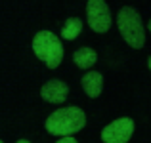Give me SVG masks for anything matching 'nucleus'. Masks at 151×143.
<instances>
[{"instance_id": "9", "label": "nucleus", "mask_w": 151, "mask_h": 143, "mask_svg": "<svg viewBox=\"0 0 151 143\" xmlns=\"http://www.w3.org/2000/svg\"><path fill=\"white\" fill-rule=\"evenodd\" d=\"M82 31V21L78 17H69L65 21V25L61 27V36L65 40H75Z\"/></svg>"}, {"instance_id": "12", "label": "nucleus", "mask_w": 151, "mask_h": 143, "mask_svg": "<svg viewBox=\"0 0 151 143\" xmlns=\"http://www.w3.org/2000/svg\"><path fill=\"white\" fill-rule=\"evenodd\" d=\"M17 143H29V141H27V139H19Z\"/></svg>"}, {"instance_id": "7", "label": "nucleus", "mask_w": 151, "mask_h": 143, "mask_svg": "<svg viewBox=\"0 0 151 143\" xmlns=\"http://www.w3.org/2000/svg\"><path fill=\"white\" fill-rule=\"evenodd\" d=\"M82 88L88 97H98L103 90V74L98 71H90L82 77Z\"/></svg>"}, {"instance_id": "13", "label": "nucleus", "mask_w": 151, "mask_h": 143, "mask_svg": "<svg viewBox=\"0 0 151 143\" xmlns=\"http://www.w3.org/2000/svg\"><path fill=\"white\" fill-rule=\"evenodd\" d=\"M147 27H149V33H151V19H149V25Z\"/></svg>"}, {"instance_id": "8", "label": "nucleus", "mask_w": 151, "mask_h": 143, "mask_svg": "<svg viewBox=\"0 0 151 143\" xmlns=\"http://www.w3.org/2000/svg\"><path fill=\"white\" fill-rule=\"evenodd\" d=\"M73 61H75V65L81 67V69H90V67L96 65L98 54H96V50H92V48H88V46L78 48L73 54Z\"/></svg>"}, {"instance_id": "2", "label": "nucleus", "mask_w": 151, "mask_h": 143, "mask_svg": "<svg viewBox=\"0 0 151 143\" xmlns=\"http://www.w3.org/2000/svg\"><path fill=\"white\" fill-rule=\"evenodd\" d=\"M117 27H119V33L121 36L124 38V42L130 48H144L145 44V29H144V23H142V17L134 8L124 6L117 15Z\"/></svg>"}, {"instance_id": "4", "label": "nucleus", "mask_w": 151, "mask_h": 143, "mask_svg": "<svg viewBox=\"0 0 151 143\" xmlns=\"http://www.w3.org/2000/svg\"><path fill=\"white\" fill-rule=\"evenodd\" d=\"M88 27L94 33H107L111 27V11L105 0H88L86 4Z\"/></svg>"}, {"instance_id": "10", "label": "nucleus", "mask_w": 151, "mask_h": 143, "mask_svg": "<svg viewBox=\"0 0 151 143\" xmlns=\"http://www.w3.org/2000/svg\"><path fill=\"white\" fill-rule=\"evenodd\" d=\"M58 143H77V139H75L73 136H63L61 139H59Z\"/></svg>"}, {"instance_id": "5", "label": "nucleus", "mask_w": 151, "mask_h": 143, "mask_svg": "<svg viewBox=\"0 0 151 143\" xmlns=\"http://www.w3.org/2000/svg\"><path fill=\"white\" fill-rule=\"evenodd\" d=\"M134 134V120L128 117L117 118L101 130L103 143H126Z\"/></svg>"}, {"instance_id": "1", "label": "nucleus", "mask_w": 151, "mask_h": 143, "mask_svg": "<svg viewBox=\"0 0 151 143\" xmlns=\"http://www.w3.org/2000/svg\"><path fill=\"white\" fill-rule=\"evenodd\" d=\"M86 124V114L78 107H63L46 118V130L52 136H73Z\"/></svg>"}, {"instance_id": "3", "label": "nucleus", "mask_w": 151, "mask_h": 143, "mask_svg": "<svg viewBox=\"0 0 151 143\" xmlns=\"http://www.w3.org/2000/svg\"><path fill=\"white\" fill-rule=\"evenodd\" d=\"M33 50L40 61H44L50 69H55L63 61V44L54 33L40 31L33 38Z\"/></svg>"}, {"instance_id": "14", "label": "nucleus", "mask_w": 151, "mask_h": 143, "mask_svg": "<svg viewBox=\"0 0 151 143\" xmlns=\"http://www.w3.org/2000/svg\"><path fill=\"white\" fill-rule=\"evenodd\" d=\"M0 143H2V141H0Z\"/></svg>"}, {"instance_id": "11", "label": "nucleus", "mask_w": 151, "mask_h": 143, "mask_svg": "<svg viewBox=\"0 0 151 143\" xmlns=\"http://www.w3.org/2000/svg\"><path fill=\"white\" fill-rule=\"evenodd\" d=\"M147 67H149V69H151V57L147 59Z\"/></svg>"}, {"instance_id": "6", "label": "nucleus", "mask_w": 151, "mask_h": 143, "mask_svg": "<svg viewBox=\"0 0 151 143\" xmlns=\"http://www.w3.org/2000/svg\"><path fill=\"white\" fill-rule=\"evenodd\" d=\"M40 95L48 103H65L67 95H69V86L61 80H50L42 86Z\"/></svg>"}]
</instances>
